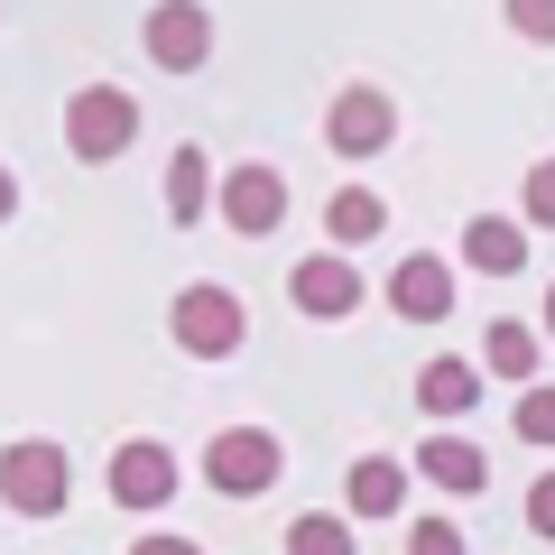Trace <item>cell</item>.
I'll return each mask as SVG.
<instances>
[{
	"instance_id": "cell-1",
	"label": "cell",
	"mask_w": 555,
	"mask_h": 555,
	"mask_svg": "<svg viewBox=\"0 0 555 555\" xmlns=\"http://www.w3.org/2000/svg\"><path fill=\"white\" fill-rule=\"evenodd\" d=\"M0 500H10V509L20 518H56L65 509V454L56 444H10V454H0Z\"/></svg>"
},
{
	"instance_id": "cell-2",
	"label": "cell",
	"mask_w": 555,
	"mask_h": 555,
	"mask_svg": "<svg viewBox=\"0 0 555 555\" xmlns=\"http://www.w3.org/2000/svg\"><path fill=\"white\" fill-rule=\"evenodd\" d=\"M130 130H139V102L112 93V83H93V93L65 102V139H75V158H120Z\"/></svg>"
},
{
	"instance_id": "cell-3",
	"label": "cell",
	"mask_w": 555,
	"mask_h": 555,
	"mask_svg": "<svg viewBox=\"0 0 555 555\" xmlns=\"http://www.w3.org/2000/svg\"><path fill=\"white\" fill-rule=\"evenodd\" d=\"M177 343L204 352V361H222L241 343V297H232V287H185V297H177Z\"/></svg>"
},
{
	"instance_id": "cell-4",
	"label": "cell",
	"mask_w": 555,
	"mask_h": 555,
	"mask_svg": "<svg viewBox=\"0 0 555 555\" xmlns=\"http://www.w3.org/2000/svg\"><path fill=\"white\" fill-rule=\"evenodd\" d=\"M324 139H334L343 158H379L398 139V112H389V93H371V83H352V93L334 102V120H324Z\"/></svg>"
},
{
	"instance_id": "cell-5",
	"label": "cell",
	"mask_w": 555,
	"mask_h": 555,
	"mask_svg": "<svg viewBox=\"0 0 555 555\" xmlns=\"http://www.w3.org/2000/svg\"><path fill=\"white\" fill-rule=\"evenodd\" d=\"M204 473H214V491H269L278 481V444L259 436V426H232V436H214V463H204Z\"/></svg>"
},
{
	"instance_id": "cell-6",
	"label": "cell",
	"mask_w": 555,
	"mask_h": 555,
	"mask_svg": "<svg viewBox=\"0 0 555 555\" xmlns=\"http://www.w3.org/2000/svg\"><path fill=\"white\" fill-rule=\"evenodd\" d=\"M278 214H287V185H278V167H232L222 177V222L232 232H278Z\"/></svg>"
},
{
	"instance_id": "cell-7",
	"label": "cell",
	"mask_w": 555,
	"mask_h": 555,
	"mask_svg": "<svg viewBox=\"0 0 555 555\" xmlns=\"http://www.w3.org/2000/svg\"><path fill=\"white\" fill-rule=\"evenodd\" d=\"M112 500H120V509H158V500H177V454H167V444H120Z\"/></svg>"
},
{
	"instance_id": "cell-8",
	"label": "cell",
	"mask_w": 555,
	"mask_h": 555,
	"mask_svg": "<svg viewBox=\"0 0 555 555\" xmlns=\"http://www.w3.org/2000/svg\"><path fill=\"white\" fill-rule=\"evenodd\" d=\"M204 47H214V28H204V10H195V0H158V10H149V56H158L167 75L204 65Z\"/></svg>"
},
{
	"instance_id": "cell-9",
	"label": "cell",
	"mask_w": 555,
	"mask_h": 555,
	"mask_svg": "<svg viewBox=\"0 0 555 555\" xmlns=\"http://www.w3.org/2000/svg\"><path fill=\"white\" fill-rule=\"evenodd\" d=\"M389 306L416 315V324H436L444 306H454V269H444V259H408V269L389 278Z\"/></svg>"
},
{
	"instance_id": "cell-10",
	"label": "cell",
	"mask_w": 555,
	"mask_h": 555,
	"mask_svg": "<svg viewBox=\"0 0 555 555\" xmlns=\"http://www.w3.org/2000/svg\"><path fill=\"white\" fill-rule=\"evenodd\" d=\"M297 306H306V315H352L361 287H352L343 259H297Z\"/></svg>"
},
{
	"instance_id": "cell-11",
	"label": "cell",
	"mask_w": 555,
	"mask_h": 555,
	"mask_svg": "<svg viewBox=\"0 0 555 555\" xmlns=\"http://www.w3.org/2000/svg\"><path fill=\"white\" fill-rule=\"evenodd\" d=\"M473 389H481L473 361H426V379H416V408H426V416H463V408H473Z\"/></svg>"
},
{
	"instance_id": "cell-12",
	"label": "cell",
	"mask_w": 555,
	"mask_h": 555,
	"mask_svg": "<svg viewBox=\"0 0 555 555\" xmlns=\"http://www.w3.org/2000/svg\"><path fill=\"white\" fill-rule=\"evenodd\" d=\"M416 463H426V481H444V491H481V481H491V463H481L463 436H426Z\"/></svg>"
},
{
	"instance_id": "cell-13",
	"label": "cell",
	"mask_w": 555,
	"mask_h": 555,
	"mask_svg": "<svg viewBox=\"0 0 555 555\" xmlns=\"http://www.w3.org/2000/svg\"><path fill=\"white\" fill-rule=\"evenodd\" d=\"M463 259L491 269V278H509L518 259H528V241H518V222H473V232H463Z\"/></svg>"
},
{
	"instance_id": "cell-14",
	"label": "cell",
	"mask_w": 555,
	"mask_h": 555,
	"mask_svg": "<svg viewBox=\"0 0 555 555\" xmlns=\"http://www.w3.org/2000/svg\"><path fill=\"white\" fill-rule=\"evenodd\" d=\"M398 500H408V473H398L389 454H371V463L352 473V509H361V518H389Z\"/></svg>"
},
{
	"instance_id": "cell-15",
	"label": "cell",
	"mask_w": 555,
	"mask_h": 555,
	"mask_svg": "<svg viewBox=\"0 0 555 555\" xmlns=\"http://www.w3.org/2000/svg\"><path fill=\"white\" fill-rule=\"evenodd\" d=\"M167 214H177V222L204 214V158H195V149H177V167H167Z\"/></svg>"
},
{
	"instance_id": "cell-16",
	"label": "cell",
	"mask_w": 555,
	"mask_h": 555,
	"mask_svg": "<svg viewBox=\"0 0 555 555\" xmlns=\"http://www.w3.org/2000/svg\"><path fill=\"white\" fill-rule=\"evenodd\" d=\"M491 371H509V379L537 371V334L528 324H491Z\"/></svg>"
},
{
	"instance_id": "cell-17",
	"label": "cell",
	"mask_w": 555,
	"mask_h": 555,
	"mask_svg": "<svg viewBox=\"0 0 555 555\" xmlns=\"http://www.w3.org/2000/svg\"><path fill=\"white\" fill-rule=\"evenodd\" d=\"M324 222H334V241H371L379 232V195H361V185H352V195H334V214H324Z\"/></svg>"
},
{
	"instance_id": "cell-18",
	"label": "cell",
	"mask_w": 555,
	"mask_h": 555,
	"mask_svg": "<svg viewBox=\"0 0 555 555\" xmlns=\"http://www.w3.org/2000/svg\"><path fill=\"white\" fill-rule=\"evenodd\" d=\"M287 555H352V528H343V518H297Z\"/></svg>"
},
{
	"instance_id": "cell-19",
	"label": "cell",
	"mask_w": 555,
	"mask_h": 555,
	"mask_svg": "<svg viewBox=\"0 0 555 555\" xmlns=\"http://www.w3.org/2000/svg\"><path fill=\"white\" fill-rule=\"evenodd\" d=\"M518 436H528V444H555V389H528V398H518Z\"/></svg>"
},
{
	"instance_id": "cell-20",
	"label": "cell",
	"mask_w": 555,
	"mask_h": 555,
	"mask_svg": "<svg viewBox=\"0 0 555 555\" xmlns=\"http://www.w3.org/2000/svg\"><path fill=\"white\" fill-rule=\"evenodd\" d=\"M408 555H463V528H454V518H416Z\"/></svg>"
},
{
	"instance_id": "cell-21",
	"label": "cell",
	"mask_w": 555,
	"mask_h": 555,
	"mask_svg": "<svg viewBox=\"0 0 555 555\" xmlns=\"http://www.w3.org/2000/svg\"><path fill=\"white\" fill-rule=\"evenodd\" d=\"M509 20L528 28V38H555V0H509Z\"/></svg>"
},
{
	"instance_id": "cell-22",
	"label": "cell",
	"mask_w": 555,
	"mask_h": 555,
	"mask_svg": "<svg viewBox=\"0 0 555 555\" xmlns=\"http://www.w3.org/2000/svg\"><path fill=\"white\" fill-rule=\"evenodd\" d=\"M528 214L555 232V167H537V177H528Z\"/></svg>"
},
{
	"instance_id": "cell-23",
	"label": "cell",
	"mask_w": 555,
	"mask_h": 555,
	"mask_svg": "<svg viewBox=\"0 0 555 555\" xmlns=\"http://www.w3.org/2000/svg\"><path fill=\"white\" fill-rule=\"evenodd\" d=\"M528 528H537V537H555V473L528 491Z\"/></svg>"
},
{
	"instance_id": "cell-24",
	"label": "cell",
	"mask_w": 555,
	"mask_h": 555,
	"mask_svg": "<svg viewBox=\"0 0 555 555\" xmlns=\"http://www.w3.org/2000/svg\"><path fill=\"white\" fill-rule=\"evenodd\" d=\"M130 555H195V546H185V537H139Z\"/></svg>"
},
{
	"instance_id": "cell-25",
	"label": "cell",
	"mask_w": 555,
	"mask_h": 555,
	"mask_svg": "<svg viewBox=\"0 0 555 555\" xmlns=\"http://www.w3.org/2000/svg\"><path fill=\"white\" fill-rule=\"evenodd\" d=\"M10 204H20V185H10V167H0V222H10Z\"/></svg>"
},
{
	"instance_id": "cell-26",
	"label": "cell",
	"mask_w": 555,
	"mask_h": 555,
	"mask_svg": "<svg viewBox=\"0 0 555 555\" xmlns=\"http://www.w3.org/2000/svg\"><path fill=\"white\" fill-rule=\"evenodd\" d=\"M546 324H555V287H546Z\"/></svg>"
}]
</instances>
